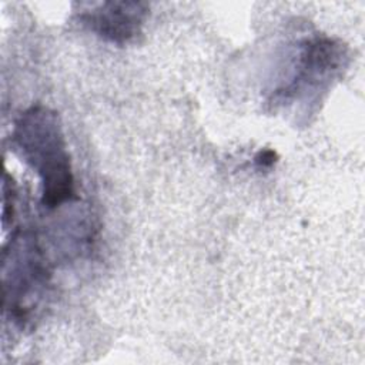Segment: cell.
Segmentation results:
<instances>
[{"instance_id":"6da1fadb","label":"cell","mask_w":365,"mask_h":365,"mask_svg":"<svg viewBox=\"0 0 365 365\" xmlns=\"http://www.w3.org/2000/svg\"><path fill=\"white\" fill-rule=\"evenodd\" d=\"M13 140L21 157L41 175L43 202L54 207L73 194L70 161L54 113L36 107L21 114Z\"/></svg>"},{"instance_id":"7a4b0ae2","label":"cell","mask_w":365,"mask_h":365,"mask_svg":"<svg viewBox=\"0 0 365 365\" xmlns=\"http://www.w3.org/2000/svg\"><path fill=\"white\" fill-rule=\"evenodd\" d=\"M145 13V4L138 1H110L88 10L81 19L100 36L124 43L140 31Z\"/></svg>"}]
</instances>
